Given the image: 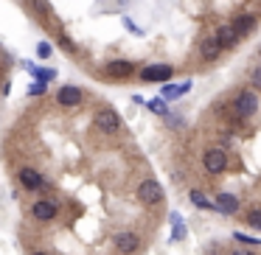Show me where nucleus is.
Wrapping results in <instances>:
<instances>
[{
  "label": "nucleus",
  "instance_id": "obj_27",
  "mask_svg": "<svg viewBox=\"0 0 261 255\" xmlns=\"http://www.w3.org/2000/svg\"><path fill=\"white\" fill-rule=\"evenodd\" d=\"M48 90V81H34V84H29V96H45Z\"/></svg>",
  "mask_w": 261,
  "mask_h": 255
},
{
  "label": "nucleus",
  "instance_id": "obj_8",
  "mask_svg": "<svg viewBox=\"0 0 261 255\" xmlns=\"http://www.w3.org/2000/svg\"><path fill=\"white\" fill-rule=\"evenodd\" d=\"M85 98H87V93H85V87H79V84H62L57 93H54V101H57V107H62V109L82 107Z\"/></svg>",
  "mask_w": 261,
  "mask_h": 255
},
{
  "label": "nucleus",
  "instance_id": "obj_17",
  "mask_svg": "<svg viewBox=\"0 0 261 255\" xmlns=\"http://www.w3.org/2000/svg\"><path fill=\"white\" fill-rule=\"evenodd\" d=\"M188 199H191L194 205H197L199 210H211V213H219V210H216V202L211 196H205L202 191H199V188H191V191H188Z\"/></svg>",
  "mask_w": 261,
  "mask_h": 255
},
{
  "label": "nucleus",
  "instance_id": "obj_28",
  "mask_svg": "<svg viewBox=\"0 0 261 255\" xmlns=\"http://www.w3.org/2000/svg\"><path fill=\"white\" fill-rule=\"evenodd\" d=\"M121 23H124V29H126V31H129V34H132V37H143V29H138V25H135V20H129V17H124V20H121Z\"/></svg>",
  "mask_w": 261,
  "mask_h": 255
},
{
  "label": "nucleus",
  "instance_id": "obj_25",
  "mask_svg": "<svg viewBox=\"0 0 261 255\" xmlns=\"http://www.w3.org/2000/svg\"><path fill=\"white\" fill-rule=\"evenodd\" d=\"M247 81H250V87H255V90L261 93V65H255V68L247 70Z\"/></svg>",
  "mask_w": 261,
  "mask_h": 255
},
{
  "label": "nucleus",
  "instance_id": "obj_7",
  "mask_svg": "<svg viewBox=\"0 0 261 255\" xmlns=\"http://www.w3.org/2000/svg\"><path fill=\"white\" fill-rule=\"evenodd\" d=\"M171 76H174V68L166 62H154V65H146V68L138 70L135 79L143 81V84H166V81H171Z\"/></svg>",
  "mask_w": 261,
  "mask_h": 255
},
{
  "label": "nucleus",
  "instance_id": "obj_1",
  "mask_svg": "<svg viewBox=\"0 0 261 255\" xmlns=\"http://www.w3.org/2000/svg\"><path fill=\"white\" fill-rule=\"evenodd\" d=\"M230 115H236V118H242V121L255 118V115H258V90L250 87V84L239 87L230 98Z\"/></svg>",
  "mask_w": 261,
  "mask_h": 255
},
{
  "label": "nucleus",
  "instance_id": "obj_6",
  "mask_svg": "<svg viewBox=\"0 0 261 255\" xmlns=\"http://www.w3.org/2000/svg\"><path fill=\"white\" fill-rule=\"evenodd\" d=\"M135 196H138V202H141L143 208H158V205L163 202L166 193H163V188H160V182L154 180V177H146V180L138 182Z\"/></svg>",
  "mask_w": 261,
  "mask_h": 255
},
{
  "label": "nucleus",
  "instance_id": "obj_14",
  "mask_svg": "<svg viewBox=\"0 0 261 255\" xmlns=\"http://www.w3.org/2000/svg\"><path fill=\"white\" fill-rule=\"evenodd\" d=\"M230 23H233V29L239 31V37L244 40V37H247L250 31H253L255 25H258V14H253V12H242V14H236V17H233Z\"/></svg>",
  "mask_w": 261,
  "mask_h": 255
},
{
  "label": "nucleus",
  "instance_id": "obj_9",
  "mask_svg": "<svg viewBox=\"0 0 261 255\" xmlns=\"http://www.w3.org/2000/svg\"><path fill=\"white\" fill-rule=\"evenodd\" d=\"M17 182H20V188L29 191V193H40V191L48 188V180L42 177L40 168H34V165H20L17 168Z\"/></svg>",
  "mask_w": 261,
  "mask_h": 255
},
{
  "label": "nucleus",
  "instance_id": "obj_5",
  "mask_svg": "<svg viewBox=\"0 0 261 255\" xmlns=\"http://www.w3.org/2000/svg\"><path fill=\"white\" fill-rule=\"evenodd\" d=\"M59 210H62L59 199L40 196L37 202H31V219H34L37 224H51L54 219H59Z\"/></svg>",
  "mask_w": 261,
  "mask_h": 255
},
{
  "label": "nucleus",
  "instance_id": "obj_24",
  "mask_svg": "<svg viewBox=\"0 0 261 255\" xmlns=\"http://www.w3.org/2000/svg\"><path fill=\"white\" fill-rule=\"evenodd\" d=\"M37 56H40V59H51L54 56V42H48V40L37 42Z\"/></svg>",
  "mask_w": 261,
  "mask_h": 255
},
{
  "label": "nucleus",
  "instance_id": "obj_21",
  "mask_svg": "<svg viewBox=\"0 0 261 255\" xmlns=\"http://www.w3.org/2000/svg\"><path fill=\"white\" fill-rule=\"evenodd\" d=\"M244 221H247V227H253V230H261V208H250L247 213H244Z\"/></svg>",
  "mask_w": 261,
  "mask_h": 255
},
{
  "label": "nucleus",
  "instance_id": "obj_31",
  "mask_svg": "<svg viewBox=\"0 0 261 255\" xmlns=\"http://www.w3.org/2000/svg\"><path fill=\"white\" fill-rule=\"evenodd\" d=\"M258 65H261V62H258Z\"/></svg>",
  "mask_w": 261,
  "mask_h": 255
},
{
  "label": "nucleus",
  "instance_id": "obj_29",
  "mask_svg": "<svg viewBox=\"0 0 261 255\" xmlns=\"http://www.w3.org/2000/svg\"><path fill=\"white\" fill-rule=\"evenodd\" d=\"M230 255H258V252H253L247 247H236V249H230Z\"/></svg>",
  "mask_w": 261,
  "mask_h": 255
},
{
  "label": "nucleus",
  "instance_id": "obj_10",
  "mask_svg": "<svg viewBox=\"0 0 261 255\" xmlns=\"http://www.w3.org/2000/svg\"><path fill=\"white\" fill-rule=\"evenodd\" d=\"M138 65L129 62V59H113V62H107L101 68V76L104 79H113V81H126L132 79V76H138Z\"/></svg>",
  "mask_w": 261,
  "mask_h": 255
},
{
  "label": "nucleus",
  "instance_id": "obj_26",
  "mask_svg": "<svg viewBox=\"0 0 261 255\" xmlns=\"http://www.w3.org/2000/svg\"><path fill=\"white\" fill-rule=\"evenodd\" d=\"M233 238H236L242 247H261V238L255 236H244V233H233Z\"/></svg>",
  "mask_w": 261,
  "mask_h": 255
},
{
  "label": "nucleus",
  "instance_id": "obj_22",
  "mask_svg": "<svg viewBox=\"0 0 261 255\" xmlns=\"http://www.w3.org/2000/svg\"><path fill=\"white\" fill-rule=\"evenodd\" d=\"M57 42H59V45H62V51H68V53H76V42L70 40V37L65 34L62 29H57Z\"/></svg>",
  "mask_w": 261,
  "mask_h": 255
},
{
  "label": "nucleus",
  "instance_id": "obj_23",
  "mask_svg": "<svg viewBox=\"0 0 261 255\" xmlns=\"http://www.w3.org/2000/svg\"><path fill=\"white\" fill-rule=\"evenodd\" d=\"M163 121H166V126H169V129H182V126H186V118H182V112H169Z\"/></svg>",
  "mask_w": 261,
  "mask_h": 255
},
{
  "label": "nucleus",
  "instance_id": "obj_19",
  "mask_svg": "<svg viewBox=\"0 0 261 255\" xmlns=\"http://www.w3.org/2000/svg\"><path fill=\"white\" fill-rule=\"evenodd\" d=\"M169 221H171V241H182V238H186V221H182V216L171 210Z\"/></svg>",
  "mask_w": 261,
  "mask_h": 255
},
{
  "label": "nucleus",
  "instance_id": "obj_15",
  "mask_svg": "<svg viewBox=\"0 0 261 255\" xmlns=\"http://www.w3.org/2000/svg\"><path fill=\"white\" fill-rule=\"evenodd\" d=\"M216 34H219V40H222V48L225 51H233V48L242 42V37H239V31L233 29V23H222V25H216Z\"/></svg>",
  "mask_w": 261,
  "mask_h": 255
},
{
  "label": "nucleus",
  "instance_id": "obj_11",
  "mask_svg": "<svg viewBox=\"0 0 261 255\" xmlns=\"http://www.w3.org/2000/svg\"><path fill=\"white\" fill-rule=\"evenodd\" d=\"M141 236H138L135 230H118L113 236V247L115 249H121V255H135V252H141Z\"/></svg>",
  "mask_w": 261,
  "mask_h": 255
},
{
  "label": "nucleus",
  "instance_id": "obj_3",
  "mask_svg": "<svg viewBox=\"0 0 261 255\" xmlns=\"http://www.w3.org/2000/svg\"><path fill=\"white\" fill-rule=\"evenodd\" d=\"M230 165V157H227L225 146H205L202 149V168L208 171L211 177H222Z\"/></svg>",
  "mask_w": 261,
  "mask_h": 255
},
{
  "label": "nucleus",
  "instance_id": "obj_13",
  "mask_svg": "<svg viewBox=\"0 0 261 255\" xmlns=\"http://www.w3.org/2000/svg\"><path fill=\"white\" fill-rule=\"evenodd\" d=\"M191 79L188 81H182V84H171V81H166L163 87H160V98H166V101H180L182 96H186V93H191Z\"/></svg>",
  "mask_w": 261,
  "mask_h": 255
},
{
  "label": "nucleus",
  "instance_id": "obj_20",
  "mask_svg": "<svg viewBox=\"0 0 261 255\" xmlns=\"http://www.w3.org/2000/svg\"><path fill=\"white\" fill-rule=\"evenodd\" d=\"M146 107L152 109L154 115H160V118H166V115H169V101H166V98H152V101H146Z\"/></svg>",
  "mask_w": 261,
  "mask_h": 255
},
{
  "label": "nucleus",
  "instance_id": "obj_16",
  "mask_svg": "<svg viewBox=\"0 0 261 255\" xmlns=\"http://www.w3.org/2000/svg\"><path fill=\"white\" fill-rule=\"evenodd\" d=\"M29 9L40 23H54V12H51V3L48 0H29Z\"/></svg>",
  "mask_w": 261,
  "mask_h": 255
},
{
  "label": "nucleus",
  "instance_id": "obj_2",
  "mask_svg": "<svg viewBox=\"0 0 261 255\" xmlns=\"http://www.w3.org/2000/svg\"><path fill=\"white\" fill-rule=\"evenodd\" d=\"M222 53H225V48H222V40H219V34H216V29H208L202 37H199V42H197V56H199V62H202V65H211V62H216Z\"/></svg>",
  "mask_w": 261,
  "mask_h": 255
},
{
  "label": "nucleus",
  "instance_id": "obj_18",
  "mask_svg": "<svg viewBox=\"0 0 261 255\" xmlns=\"http://www.w3.org/2000/svg\"><path fill=\"white\" fill-rule=\"evenodd\" d=\"M29 73H31V79H37V81H57L59 70H54V68H40V65H29Z\"/></svg>",
  "mask_w": 261,
  "mask_h": 255
},
{
  "label": "nucleus",
  "instance_id": "obj_4",
  "mask_svg": "<svg viewBox=\"0 0 261 255\" xmlns=\"http://www.w3.org/2000/svg\"><path fill=\"white\" fill-rule=\"evenodd\" d=\"M93 126H96L98 135L115 137L121 132V115L115 112L113 107H101V109H96V115H93Z\"/></svg>",
  "mask_w": 261,
  "mask_h": 255
},
{
  "label": "nucleus",
  "instance_id": "obj_12",
  "mask_svg": "<svg viewBox=\"0 0 261 255\" xmlns=\"http://www.w3.org/2000/svg\"><path fill=\"white\" fill-rule=\"evenodd\" d=\"M214 202H216V210H219L222 216H236L239 208H242L239 196H236V193H230V191H219L214 196Z\"/></svg>",
  "mask_w": 261,
  "mask_h": 255
},
{
  "label": "nucleus",
  "instance_id": "obj_30",
  "mask_svg": "<svg viewBox=\"0 0 261 255\" xmlns=\"http://www.w3.org/2000/svg\"><path fill=\"white\" fill-rule=\"evenodd\" d=\"M31 255H51V252H48V249H34Z\"/></svg>",
  "mask_w": 261,
  "mask_h": 255
}]
</instances>
